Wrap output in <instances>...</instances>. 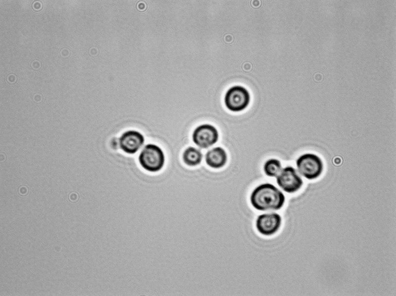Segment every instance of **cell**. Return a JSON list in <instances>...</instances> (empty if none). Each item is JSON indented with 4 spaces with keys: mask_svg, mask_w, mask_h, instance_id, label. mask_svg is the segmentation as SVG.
Returning <instances> with one entry per match:
<instances>
[{
    "mask_svg": "<svg viewBox=\"0 0 396 296\" xmlns=\"http://www.w3.org/2000/svg\"><path fill=\"white\" fill-rule=\"evenodd\" d=\"M250 101V95L248 90L240 85L230 88L224 97L225 106L233 112H239L247 107Z\"/></svg>",
    "mask_w": 396,
    "mask_h": 296,
    "instance_id": "277c9868",
    "label": "cell"
},
{
    "mask_svg": "<svg viewBox=\"0 0 396 296\" xmlns=\"http://www.w3.org/2000/svg\"><path fill=\"white\" fill-rule=\"evenodd\" d=\"M138 159L144 169L152 172L160 170L165 163L163 151L154 144H147L140 152Z\"/></svg>",
    "mask_w": 396,
    "mask_h": 296,
    "instance_id": "7a4b0ae2",
    "label": "cell"
},
{
    "mask_svg": "<svg viewBox=\"0 0 396 296\" xmlns=\"http://www.w3.org/2000/svg\"><path fill=\"white\" fill-rule=\"evenodd\" d=\"M276 181L279 186L288 193L297 191L303 185L302 178L296 169L291 166L282 169L276 176Z\"/></svg>",
    "mask_w": 396,
    "mask_h": 296,
    "instance_id": "5b68a950",
    "label": "cell"
},
{
    "mask_svg": "<svg viewBox=\"0 0 396 296\" xmlns=\"http://www.w3.org/2000/svg\"><path fill=\"white\" fill-rule=\"evenodd\" d=\"M205 162L210 167L219 169L223 167L227 161V155L223 148L216 147L209 150L206 154Z\"/></svg>",
    "mask_w": 396,
    "mask_h": 296,
    "instance_id": "9c48e42d",
    "label": "cell"
},
{
    "mask_svg": "<svg viewBox=\"0 0 396 296\" xmlns=\"http://www.w3.org/2000/svg\"><path fill=\"white\" fill-rule=\"evenodd\" d=\"M298 173L307 179L318 178L323 170V163L317 155L305 153L300 156L296 161Z\"/></svg>",
    "mask_w": 396,
    "mask_h": 296,
    "instance_id": "3957f363",
    "label": "cell"
},
{
    "mask_svg": "<svg viewBox=\"0 0 396 296\" xmlns=\"http://www.w3.org/2000/svg\"><path fill=\"white\" fill-rule=\"evenodd\" d=\"M202 154L198 149L188 147L183 153L182 159L184 163L189 166H196L201 162Z\"/></svg>",
    "mask_w": 396,
    "mask_h": 296,
    "instance_id": "30bf717a",
    "label": "cell"
},
{
    "mask_svg": "<svg viewBox=\"0 0 396 296\" xmlns=\"http://www.w3.org/2000/svg\"><path fill=\"white\" fill-rule=\"evenodd\" d=\"M217 129L210 124H202L197 127L192 134L193 141L201 148H207L214 144L218 139Z\"/></svg>",
    "mask_w": 396,
    "mask_h": 296,
    "instance_id": "8992f818",
    "label": "cell"
},
{
    "mask_svg": "<svg viewBox=\"0 0 396 296\" xmlns=\"http://www.w3.org/2000/svg\"><path fill=\"white\" fill-rule=\"evenodd\" d=\"M145 142L144 135L139 131L129 130L123 132L119 139V145L124 152L133 154L136 153Z\"/></svg>",
    "mask_w": 396,
    "mask_h": 296,
    "instance_id": "52a82bcc",
    "label": "cell"
},
{
    "mask_svg": "<svg viewBox=\"0 0 396 296\" xmlns=\"http://www.w3.org/2000/svg\"><path fill=\"white\" fill-rule=\"evenodd\" d=\"M250 201L253 208L258 211H276L282 208L285 197L276 187L267 183L259 185L253 190Z\"/></svg>",
    "mask_w": 396,
    "mask_h": 296,
    "instance_id": "6da1fadb",
    "label": "cell"
},
{
    "mask_svg": "<svg viewBox=\"0 0 396 296\" xmlns=\"http://www.w3.org/2000/svg\"><path fill=\"white\" fill-rule=\"evenodd\" d=\"M282 222L281 216L277 213H264L259 215L256 227L262 235L271 236L278 231Z\"/></svg>",
    "mask_w": 396,
    "mask_h": 296,
    "instance_id": "ba28073f",
    "label": "cell"
},
{
    "mask_svg": "<svg viewBox=\"0 0 396 296\" xmlns=\"http://www.w3.org/2000/svg\"><path fill=\"white\" fill-rule=\"evenodd\" d=\"M282 169L281 162L276 159L268 160L263 166L265 173L266 175L270 177H276Z\"/></svg>",
    "mask_w": 396,
    "mask_h": 296,
    "instance_id": "8fae6325",
    "label": "cell"
}]
</instances>
